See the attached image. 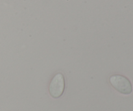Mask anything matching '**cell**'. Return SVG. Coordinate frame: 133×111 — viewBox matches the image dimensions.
Instances as JSON below:
<instances>
[{
  "label": "cell",
  "mask_w": 133,
  "mask_h": 111,
  "mask_svg": "<svg viewBox=\"0 0 133 111\" xmlns=\"http://www.w3.org/2000/svg\"><path fill=\"white\" fill-rule=\"evenodd\" d=\"M65 87L64 77L61 73L54 76L49 84V94L53 98H58L64 93Z\"/></svg>",
  "instance_id": "obj_2"
},
{
  "label": "cell",
  "mask_w": 133,
  "mask_h": 111,
  "mask_svg": "<svg viewBox=\"0 0 133 111\" xmlns=\"http://www.w3.org/2000/svg\"><path fill=\"white\" fill-rule=\"evenodd\" d=\"M110 83L117 91L123 94H130L132 92V88L131 82L123 75H112L110 78Z\"/></svg>",
  "instance_id": "obj_1"
}]
</instances>
